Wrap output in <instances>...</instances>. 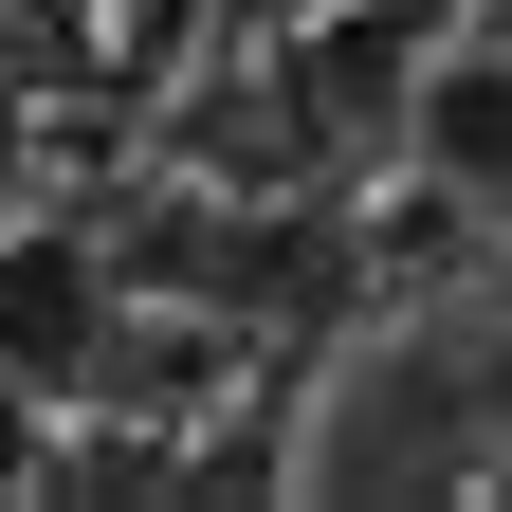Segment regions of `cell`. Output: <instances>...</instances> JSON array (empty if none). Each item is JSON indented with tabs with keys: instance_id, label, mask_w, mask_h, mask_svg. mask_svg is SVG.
<instances>
[{
	"instance_id": "6da1fadb",
	"label": "cell",
	"mask_w": 512,
	"mask_h": 512,
	"mask_svg": "<svg viewBox=\"0 0 512 512\" xmlns=\"http://www.w3.org/2000/svg\"><path fill=\"white\" fill-rule=\"evenodd\" d=\"M476 476H494V384H476V348H439V330L348 348L330 439H311V494H476Z\"/></svg>"
},
{
	"instance_id": "7a4b0ae2",
	"label": "cell",
	"mask_w": 512,
	"mask_h": 512,
	"mask_svg": "<svg viewBox=\"0 0 512 512\" xmlns=\"http://www.w3.org/2000/svg\"><path fill=\"white\" fill-rule=\"evenodd\" d=\"M403 165H421L458 220H512V55H439V74H403Z\"/></svg>"
}]
</instances>
